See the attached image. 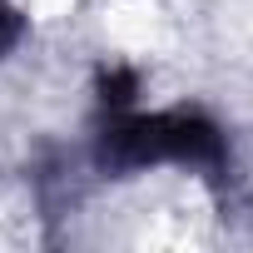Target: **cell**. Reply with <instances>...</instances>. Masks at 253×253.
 <instances>
[{"mask_svg":"<svg viewBox=\"0 0 253 253\" xmlns=\"http://www.w3.org/2000/svg\"><path fill=\"white\" fill-rule=\"evenodd\" d=\"M104 159L114 169H149V164H218L223 139L199 114H139L104 134Z\"/></svg>","mask_w":253,"mask_h":253,"instance_id":"1","label":"cell"},{"mask_svg":"<svg viewBox=\"0 0 253 253\" xmlns=\"http://www.w3.org/2000/svg\"><path fill=\"white\" fill-rule=\"evenodd\" d=\"M15 40H20V15L10 0H0V50H10Z\"/></svg>","mask_w":253,"mask_h":253,"instance_id":"2","label":"cell"}]
</instances>
